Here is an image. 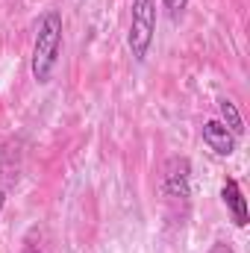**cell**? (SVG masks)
I'll return each instance as SVG.
<instances>
[{"instance_id":"1","label":"cell","mask_w":250,"mask_h":253,"mask_svg":"<svg viewBox=\"0 0 250 253\" xmlns=\"http://www.w3.org/2000/svg\"><path fill=\"white\" fill-rule=\"evenodd\" d=\"M59 53H62V12L47 9L36 24V42H33V59H30L33 80L39 85H47L53 80Z\"/></svg>"},{"instance_id":"2","label":"cell","mask_w":250,"mask_h":253,"mask_svg":"<svg viewBox=\"0 0 250 253\" xmlns=\"http://www.w3.org/2000/svg\"><path fill=\"white\" fill-rule=\"evenodd\" d=\"M162 197L174 224H183L191 206V162L188 156H171L162 174Z\"/></svg>"},{"instance_id":"3","label":"cell","mask_w":250,"mask_h":253,"mask_svg":"<svg viewBox=\"0 0 250 253\" xmlns=\"http://www.w3.org/2000/svg\"><path fill=\"white\" fill-rule=\"evenodd\" d=\"M156 36V0H129V33L126 47L135 62H144Z\"/></svg>"},{"instance_id":"4","label":"cell","mask_w":250,"mask_h":253,"mask_svg":"<svg viewBox=\"0 0 250 253\" xmlns=\"http://www.w3.org/2000/svg\"><path fill=\"white\" fill-rule=\"evenodd\" d=\"M200 138H203V144H206L215 156H233L236 147H239V138L221 124L218 118L203 121V126H200Z\"/></svg>"},{"instance_id":"5","label":"cell","mask_w":250,"mask_h":253,"mask_svg":"<svg viewBox=\"0 0 250 253\" xmlns=\"http://www.w3.org/2000/svg\"><path fill=\"white\" fill-rule=\"evenodd\" d=\"M221 203L227 206V212H230V218H233V224L239 227V230H245L250 221L248 215V200H245V191L239 186V180L236 177H227L224 180V186H221Z\"/></svg>"},{"instance_id":"6","label":"cell","mask_w":250,"mask_h":253,"mask_svg":"<svg viewBox=\"0 0 250 253\" xmlns=\"http://www.w3.org/2000/svg\"><path fill=\"white\" fill-rule=\"evenodd\" d=\"M218 112H221V118H218V121L227 126L236 138H242V135H245V121H242V112H239V106H236L230 97H221V100H218Z\"/></svg>"},{"instance_id":"7","label":"cell","mask_w":250,"mask_h":253,"mask_svg":"<svg viewBox=\"0 0 250 253\" xmlns=\"http://www.w3.org/2000/svg\"><path fill=\"white\" fill-rule=\"evenodd\" d=\"M162 6H165V12H168L171 21H180L188 9V0H162Z\"/></svg>"},{"instance_id":"8","label":"cell","mask_w":250,"mask_h":253,"mask_svg":"<svg viewBox=\"0 0 250 253\" xmlns=\"http://www.w3.org/2000/svg\"><path fill=\"white\" fill-rule=\"evenodd\" d=\"M209 253H236V251H233V248H230L227 242H215V245L209 248Z\"/></svg>"},{"instance_id":"9","label":"cell","mask_w":250,"mask_h":253,"mask_svg":"<svg viewBox=\"0 0 250 253\" xmlns=\"http://www.w3.org/2000/svg\"><path fill=\"white\" fill-rule=\"evenodd\" d=\"M3 206H6V189H3V183H0V215H3Z\"/></svg>"}]
</instances>
